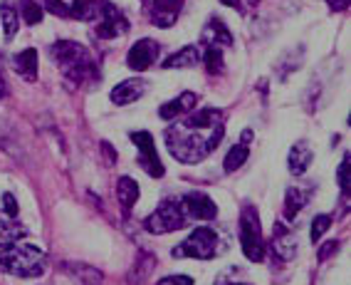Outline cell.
<instances>
[{
  "instance_id": "6da1fadb",
  "label": "cell",
  "mask_w": 351,
  "mask_h": 285,
  "mask_svg": "<svg viewBox=\"0 0 351 285\" xmlns=\"http://www.w3.org/2000/svg\"><path fill=\"white\" fill-rule=\"evenodd\" d=\"M226 134L223 112L213 107L193 109L186 119H178L163 132V139L173 159L181 164H198L218 149Z\"/></svg>"
},
{
  "instance_id": "7a4b0ae2",
  "label": "cell",
  "mask_w": 351,
  "mask_h": 285,
  "mask_svg": "<svg viewBox=\"0 0 351 285\" xmlns=\"http://www.w3.org/2000/svg\"><path fill=\"white\" fill-rule=\"evenodd\" d=\"M52 60L60 65V70L64 72L69 82L75 84H87L99 80V67H97L95 57L89 55L87 47H82L80 43L72 40H62V43L52 45Z\"/></svg>"
},
{
  "instance_id": "3957f363",
  "label": "cell",
  "mask_w": 351,
  "mask_h": 285,
  "mask_svg": "<svg viewBox=\"0 0 351 285\" xmlns=\"http://www.w3.org/2000/svg\"><path fill=\"white\" fill-rule=\"evenodd\" d=\"M0 268L18 278H38L47 268V253L35 243L15 241L0 251Z\"/></svg>"
},
{
  "instance_id": "277c9868",
  "label": "cell",
  "mask_w": 351,
  "mask_h": 285,
  "mask_svg": "<svg viewBox=\"0 0 351 285\" xmlns=\"http://www.w3.org/2000/svg\"><path fill=\"white\" fill-rule=\"evenodd\" d=\"M240 243L243 253L252 263H260L265 258V241H263V226H260V214L252 203H245L240 211Z\"/></svg>"
},
{
  "instance_id": "5b68a950",
  "label": "cell",
  "mask_w": 351,
  "mask_h": 285,
  "mask_svg": "<svg viewBox=\"0 0 351 285\" xmlns=\"http://www.w3.org/2000/svg\"><path fill=\"white\" fill-rule=\"evenodd\" d=\"M220 236L210 226H198L193 233L173 248V258H195V260H213L218 255Z\"/></svg>"
},
{
  "instance_id": "8992f818",
  "label": "cell",
  "mask_w": 351,
  "mask_h": 285,
  "mask_svg": "<svg viewBox=\"0 0 351 285\" xmlns=\"http://www.w3.org/2000/svg\"><path fill=\"white\" fill-rule=\"evenodd\" d=\"M189 223V214L183 209V201L178 198H169L163 201L154 214L144 221V228L149 233L161 236V233H171V231H178Z\"/></svg>"
},
{
  "instance_id": "52a82bcc",
  "label": "cell",
  "mask_w": 351,
  "mask_h": 285,
  "mask_svg": "<svg viewBox=\"0 0 351 285\" xmlns=\"http://www.w3.org/2000/svg\"><path fill=\"white\" fill-rule=\"evenodd\" d=\"M124 32H129V20H126V15L121 13L114 3L101 0L99 18H97V35H99L101 40H114V38H121Z\"/></svg>"
},
{
  "instance_id": "ba28073f",
  "label": "cell",
  "mask_w": 351,
  "mask_h": 285,
  "mask_svg": "<svg viewBox=\"0 0 351 285\" xmlns=\"http://www.w3.org/2000/svg\"><path fill=\"white\" fill-rule=\"evenodd\" d=\"M132 141L138 149V161H141L138 166H144V171L149 174V176L161 179L163 174H166V169H163L161 159H158L154 137H151L149 132H132Z\"/></svg>"
},
{
  "instance_id": "9c48e42d",
  "label": "cell",
  "mask_w": 351,
  "mask_h": 285,
  "mask_svg": "<svg viewBox=\"0 0 351 285\" xmlns=\"http://www.w3.org/2000/svg\"><path fill=\"white\" fill-rule=\"evenodd\" d=\"M186 0H144L146 15L156 27H171L181 15V8Z\"/></svg>"
},
{
  "instance_id": "30bf717a",
  "label": "cell",
  "mask_w": 351,
  "mask_h": 285,
  "mask_svg": "<svg viewBox=\"0 0 351 285\" xmlns=\"http://www.w3.org/2000/svg\"><path fill=\"white\" fill-rule=\"evenodd\" d=\"M158 52H161V45H158L156 40H151V38L138 40V43L132 45V50L126 55V65L136 72H144L158 60Z\"/></svg>"
},
{
  "instance_id": "8fae6325",
  "label": "cell",
  "mask_w": 351,
  "mask_h": 285,
  "mask_svg": "<svg viewBox=\"0 0 351 285\" xmlns=\"http://www.w3.org/2000/svg\"><path fill=\"white\" fill-rule=\"evenodd\" d=\"M183 209L189 214V218H195V221H213L218 216V206L213 203V198L203 194V191H191L181 198Z\"/></svg>"
},
{
  "instance_id": "7c38bea8",
  "label": "cell",
  "mask_w": 351,
  "mask_h": 285,
  "mask_svg": "<svg viewBox=\"0 0 351 285\" xmlns=\"http://www.w3.org/2000/svg\"><path fill=\"white\" fill-rule=\"evenodd\" d=\"M272 251L280 260H292L297 255V238L287 223H275V233H272Z\"/></svg>"
},
{
  "instance_id": "4fadbf2b",
  "label": "cell",
  "mask_w": 351,
  "mask_h": 285,
  "mask_svg": "<svg viewBox=\"0 0 351 285\" xmlns=\"http://www.w3.org/2000/svg\"><path fill=\"white\" fill-rule=\"evenodd\" d=\"M228 45H232V35L228 30V25L220 18H210L201 32V47L203 50L206 47H218L220 50V47H228Z\"/></svg>"
},
{
  "instance_id": "5bb4252c",
  "label": "cell",
  "mask_w": 351,
  "mask_h": 285,
  "mask_svg": "<svg viewBox=\"0 0 351 285\" xmlns=\"http://www.w3.org/2000/svg\"><path fill=\"white\" fill-rule=\"evenodd\" d=\"M195 104H198V95H193V92H183V95L173 97L171 102L161 104V109H158V117H161V119H166V122H173V119H178L181 114L193 112Z\"/></svg>"
},
{
  "instance_id": "9a60e30c",
  "label": "cell",
  "mask_w": 351,
  "mask_h": 285,
  "mask_svg": "<svg viewBox=\"0 0 351 285\" xmlns=\"http://www.w3.org/2000/svg\"><path fill=\"white\" fill-rule=\"evenodd\" d=\"M250 141H252V132L250 129H245L243 137L238 139V144L232 146L230 152L226 154V161H223V169L228 171V174H232V171H238L240 166L247 161V154H250Z\"/></svg>"
},
{
  "instance_id": "2e32d148",
  "label": "cell",
  "mask_w": 351,
  "mask_h": 285,
  "mask_svg": "<svg viewBox=\"0 0 351 285\" xmlns=\"http://www.w3.org/2000/svg\"><path fill=\"white\" fill-rule=\"evenodd\" d=\"M146 92V82L144 80H124V82H119L117 87L112 89V102L114 104H132V102H136L138 97Z\"/></svg>"
},
{
  "instance_id": "e0dca14e",
  "label": "cell",
  "mask_w": 351,
  "mask_h": 285,
  "mask_svg": "<svg viewBox=\"0 0 351 285\" xmlns=\"http://www.w3.org/2000/svg\"><path fill=\"white\" fill-rule=\"evenodd\" d=\"M27 236V228L23 223L15 221V216H8L0 209V248L10 246L15 241H23Z\"/></svg>"
},
{
  "instance_id": "ac0fdd59",
  "label": "cell",
  "mask_w": 351,
  "mask_h": 285,
  "mask_svg": "<svg viewBox=\"0 0 351 285\" xmlns=\"http://www.w3.org/2000/svg\"><path fill=\"white\" fill-rule=\"evenodd\" d=\"M312 159H314L312 146H309L307 141H297V144L289 149V161H287L289 174H292V176H302V174L309 169Z\"/></svg>"
},
{
  "instance_id": "d6986e66",
  "label": "cell",
  "mask_w": 351,
  "mask_h": 285,
  "mask_svg": "<svg viewBox=\"0 0 351 285\" xmlns=\"http://www.w3.org/2000/svg\"><path fill=\"white\" fill-rule=\"evenodd\" d=\"M13 67L23 80L35 82V80H38V50L27 47V50L18 52V55L13 57Z\"/></svg>"
},
{
  "instance_id": "ffe728a7",
  "label": "cell",
  "mask_w": 351,
  "mask_h": 285,
  "mask_svg": "<svg viewBox=\"0 0 351 285\" xmlns=\"http://www.w3.org/2000/svg\"><path fill=\"white\" fill-rule=\"evenodd\" d=\"M117 198H119L121 214L124 216L132 214L134 203H136V198H138V184L132 176H121L119 181H117Z\"/></svg>"
},
{
  "instance_id": "44dd1931",
  "label": "cell",
  "mask_w": 351,
  "mask_h": 285,
  "mask_svg": "<svg viewBox=\"0 0 351 285\" xmlns=\"http://www.w3.org/2000/svg\"><path fill=\"white\" fill-rule=\"evenodd\" d=\"M309 196H312V189L289 186L287 194H285V216H287V218H295V216L309 203Z\"/></svg>"
},
{
  "instance_id": "7402d4cb",
  "label": "cell",
  "mask_w": 351,
  "mask_h": 285,
  "mask_svg": "<svg viewBox=\"0 0 351 285\" xmlns=\"http://www.w3.org/2000/svg\"><path fill=\"white\" fill-rule=\"evenodd\" d=\"M201 62V50L195 47V45H186L183 50H178L176 55H171L163 67L166 70H181V67H195V65Z\"/></svg>"
},
{
  "instance_id": "603a6c76",
  "label": "cell",
  "mask_w": 351,
  "mask_h": 285,
  "mask_svg": "<svg viewBox=\"0 0 351 285\" xmlns=\"http://www.w3.org/2000/svg\"><path fill=\"white\" fill-rule=\"evenodd\" d=\"M69 18L84 20V23H97V18H99V3L97 0H72L69 3Z\"/></svg>"
},
{
  "instance_id": "cb8c5ba5",
  "label": "cell",
  "mask_w": 351,
  "mask_h": 285,
  "mask_svg": "<svg viewBox=\"0 0 351 285\" xmlns=\"http://www.w3.org/2000/svg\"><path fill=\"white\" fill-rule=\"evenodd\" d=\"M0 23H3V30H5V38H15V32L20 27V18H18V10H15L10 3H3L0 5Z\"/></svg>"
},
{
  "instance_id": "d4e9b609",
  "label": "cell",
  "mask_w": 351,
  "mask_h": 285,
  "mask_svg": "<svg viewBox=\"0 0 351 285\" xmlns=\"http://www.w3.org/2000/svg\"><path fill=\"white\" fill-rule=\"evenodd\" d=\"M67 271L80 280V285H101V273L89 266H67Z\"/></svg>"
},
{
  "instance_id": "484cf974",
  "label": "cell",
  "mask_w": 351,
  "mask_h": 285,
  "mask_svg": "<svg viewBox=\"0 0 351 285\" xmlns=\"http://www.w3.org/2000/svg\"><path fill=\"white\" fill-rule=\"evenodd\" d=\"M201 57H203L206 70L210 72V75H220V72H223V52H220L218 47H206Z\"/></svg>"
},
{
  "instance_id": "4316f807",
  "label": "cell",
  "mask_w": 351,
  "mask_h": 285,
  "mask_svg": "<svg viewBox=\"0 0 351 285\" xmlns=\"http://www.w3.org/2000/svg\"><path fill=\"white\" fill-rule=\"evenodd\" d=\"M154 268H156V258H154V255H149V253H141V258H138L136 268H134V273H132V280H134V283H138V280H146Z\"/></svg>"
},
{
  "instance_id": "83f0119b",
  "label": "cell",
  "mask_w": 351,
  "mask_h": 285,
  "mask_svg": "<svg viewBox=\"0 0 351 285\" xmlns=\"http://www.w3.org/2000/svg\"><path fill=\"white\" fill-rule=\"evenodd\" d=\"M332 228V216L329 214H322V216H314L312 221V231H309V236H312L314 243H319V238Z\"/></svg>"
},
{
  "instance_id": "f1b7e54d",
  "label": "cell",
  "mask_w": 351,
  "mask_h": 285,
  "mask_svg": "<svg viewBox=\"0 0 351 285\" xmlns=\"http://www.w3.org/2000/svg\"><path fill=\"white\" fill-rule=\"evenodd\" d=\"M23 20L27 25H38L43 20V5H38L35 0H23Z\"/></svg>"
},
{
  "instance_id": "f546056e",
  "label": "cell",
  "mask_w": 351,
  "mask_h": 285,
  "mask_svg": "<svg viewBox=\"0 0 351 285\" xmlns=\"http://www.w3.org/2000/svg\"><path fill=\"white\" fill-rule=\"evenodd\" d=\"M43 10L57 15V18H69V3L64 0H43Z\"/></svg>"
},
{
  "instance_id": "4dcf8cb0",
  "label": "cell",
  "mask_w": 351,
  "mask_h": 285,
  "mask_svg": "<svg viewBox=\"0 0 351 285\" xmlns=\"http://www.w3.org/2000/svg\"><path fill=\"white\" fill-rule=\"evenodd\" d=\"M339 186L344 194H349V154H344V161L339 166Z\"/></svg>"
},
{
  "instance_id": "1f68e13d",
  "label": "cell",
  "mask_w": 351,
  "mask_h": 285,
  "mask_svg": "<svg viewBox=\"0 0 351 285\" xmlns=\"http://www.w3.org/2000/svg\"><path fill=\"white\" fill-rule=\"evenodd\" d=\"M156 285H193V278H189V275H169V278L158 280Z\"/></svg>"
},
{
  "instance_id": "d6a6232c",
  "label": "cell",
  "mask_w": 351,
  "mask_h": 285,
  "mask_svg": "<svg viewBox=\"0 0 351 285\" xmlns=\"http://www.w3.org/2000/svg\"><path fill=\"white\" fill-rule=\"evenodd\" d=\"M3 211H5L8 216L18 214V201H15L13 194H3Z\"/></svg>"
},
{
  "instance_id": "836d02e7",
  "label": "cell",
  "mask_w": 351,
  "mask_h": 285,
  "mask_svg": "<svg viewBox=\"0 0 351 285\" xmlns=\"http://www.w3.org/2000/svg\"><path fill=\"white\" fill-rule=\"evenodd\" d=\"M337 251H339V241H326L324 246L319 248V260L324 263V260L329 258L332 253H337Z\"/></svg>"
},
{
  "instance_id": "e575fe53",
  "label": "cell",
  "mask_w": 351,
  "mask_h": 285,
  "mask_svg": "<svg viewBox=\"0 0 351 285\" xmlns=\"http://www.w3.org/2000/svg\"><path fill=\"white\" fill-rule=\"evenodd\" d=\"M101 152L107 154V164L112 166L114 161H117V154H114V149L109 146V141H101Z\"/></svg>"
},
{
  "instance_id": "d590c367",
  "label": "cell",
  "mask_w": 351,
  "mask_h": 285,
  "mask_svg": "<svg viewBox=\"0 0 351 285\" xmlns=\"http://www.w3.org/2000/svg\"><path fill=\"white\" fill-rule=\"evenodd\" d=\"M351 0H326V5L332 8V10H346L349 8Z\"/></svg>"
},
{
  "instance_id": "8d00e7d4",
  "label": "cell",
  "mask_w": 351,
  "mask_h": 285,
  "mask_svg": "<svg viewBox=\"0 0 351 285\" xmlns=\"http://www.w3.org/2000/svg\"><path fill=\"white\" fill-rule=\"evenodd\" d=\"M220 5H228L232 10H243V0H220Z\"/></svg>"
},
{
  "instance_id": "74e56055",
  "label": "cell",
  "mask_w": 351,
  "mask_h": 285,
  "mask_svg": "<svg viewBox=\"0 0 351 285\" xmlns=\"http://www.w3.org/2000/svg\"><path fill=\"white\" fill-rule=\"evenodd\" d=\"M5 80H3V75H0V100H3V97H5Z\"/></svg>"
},
{
  "instance_id": "f35d334b",
  "label": "cell",
  "mask_w": 351,
  "mask_h": 285,
  "mask_svg": "<svg viewBox=\"0 0 351 285\" xmlns=\"http://www.w3.org/2000/svg\"><path fill=\"white\" fill-rule=\"evenodd\" d=\"M215 285H252V283H240V280H238V283H228V280H220L218 278V283H215Z\"/></svg>"
}]
</instances>
